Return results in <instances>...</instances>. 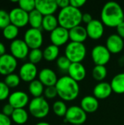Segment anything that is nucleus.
Instances as JSON below:
<instances>
[{"mask_svg":"<svg viewBox=\"0 0 124 125\" xmlns=\"http://www.w3.org/2000/svg\"><path fill=\"white\" fill-rule=\"evenodd\" d=\"M99 106V100L94 95L86 96L80 101V107L86 114H93L96 112L98 110Z\"/></svg>","mask_w":124,"mask_h":125,"instance_id":"obj_22","label":"nucleus"},{"mask_svg":"<svg viewBox=\"0 0 124 125\" xmlns=\"http://www.w3.org/2000/svg\"><path fill=\"white\" fill-rule=\"evenodd\" d=\"M116 31H117V34H118L121 38L124 40V21L116 27Z\"/></svg>","mask_w":124,"mask_h":125,"instance_id":"obj_44","label":"nucleus"},{"mask_svg":"<svg viewBox=\"0 0 124 125\" xmlns=\"http://www.w3.org/2000/svg\"><path fill=\"white\" fill-rule=\"evenodd\" d=\"M28 57H29V62L36 64L40 62L43 59V51H42L40 48L31 49L29 51Z\"/></svg>","mask_w":124,"mask_h":125,"instance_id":"obj_32","label":"nucleus"},{"mask_svg":"<svg viewBox=\"0 0 124 125\" xmlns=\"http://www.w3.org/2000/svg\"><path fill=\"white\" fill-rule=\"evenodd\" d=\"M14 110H15V108H14L10 103H7V104H5V105L3 106L2 110H1V111H2L1 113H2L3 114L6 115L7 116H9V117H10V116H12V114Z\"/></svg>","mask_w":124,"mask_h":125,"instance_id":"obj_39","label":"nucleus"},{"mask_svg":"<svg viewBox=\"0 0 124 125\" xmlns=\"http://www.w3.org/2000/svg\"><path fill=\"white\" fill-rule=\"evenodd\" d=\"M36 10L43 16L53 15L58 7L55 0H35Z\"/></svg>","mask_w":124,"mask_h":125,"instance_id":"obj_16","label":"nucleus"},{"mask_svg":"<svg viewBox=\"0 0 124 125\" xmlns=\"http://www.w3.org/2000/svg\"><path fill=\"white\" fill-rule=\"evenodd\" d=\"M11 118L15 124L24 125L29 119V114L24 108H17L14 110Z\"/></svg>","mask_w":124,"mask_h":125,"instance_id":"obj_27","label":"nucleus"},{"mask_svg":"<svg viewBox=\"0 0 124 125\" xmlns=\"http://www.w3.org/2000/svg\"><path fill=\"white\" fill-rule=\"evenodd\" d=\"M69 40H71V42H75L83 43L88 37L86 27L81 25L77 26L69 30Z\"/></svg>","mask_w":124,"mask_h":125,"instance_id":"obj_21","label":"nucleus"},{"mask_svg":"<svg viewBox=\"0 0 124 125\" xmlns=\"http://www.w3.org/2000/svg\"><path fill=\"white\" fill-rule=\"evenodd\" d=\"M18 3V7L28 13L36 9L35 0H19Z\"/></svg>","mask_w":124,"mask_h":125,"instance_id":"obj_34","label":"nucleus"},{"mask_svg":"<svg viewBox=\"0 0 124 125\" xmlns=\"http://www.w3.org/2000/svg\"><path fill=\"white\" fill-rule=\"evenodd\" d=\"M50 40L51 44L57 47L62 46L67 43L69 40V30L59 26L50 32Z\"/></svg>","mask_w":124,"mask_h":125,"instance_id":"obj_12","label":"nucleus"},{"mask_svg":"<svg viewBox=\"0 0 124 125\" xmlns=\"http://www.w3.org/2000/svg\"><path fill=\"white\" fill-rule=\"evenodd\" d=\"M10 95V88L4 81H0V101L9 98Z\"/></svg>","mask_w":124,"mask_h":125,"instance_id":"obj_37","label":"nucleus"},{"mask_svg":"<svg viewBox=\"0 0 124 125\" xmlns=\"http://www.w3.org/2000/svg\"><path fill=\"white\" fill-rule=\"evenodd\" d=\"M87 119V114L80 106L73 105L68 108L64 116V122L72 125H83Z\"/></svg>","mask_w":124,"mask_h":125,"instance_id":"obj_6","label":"nucleus"},{"mask_svg":"<svg viewBox=\"0 0 124 125\" xmlns=\"http://www.w3.org/2000/svg\"><path fill=\"white\" fill-rule=\"evenodd\" d=\"M56 88L58 92V96L64 102L75 100L80 94L78 82L71 78L69 75L58 78Z\"/></svg>","mask_w":124,"mask_h":125,"instance_id":"obj_2","label":"nucleus"},{"mask_svg":"<svg viewBox=\"0 0 124 125\" xmlns=\"http://www.w3.org/2000/svg\"><path fill=\"white\" fill-rule=\"evenodd\" d=\"M4 82L6 83V85L9 88H15L20 84V78L19 75L12 73V74H10V75L5 76Z\"/></svg>","mask_w":124,"mask_h":125,"instance_id":"obj_33","label":"nucleus"},{"mask_svg":"<svg viewBox=\"0 0 124 125\" xmlns=\"http://www.w3.org/2000/svg\"><path fill=\"white\" fill-rule=\"evenodd\" d=\"M44 95L45 98L49 99V100L53 99L56 96H58V92L56 88V86L46 87L44 91Z\"/></svg>","mask_w":124,"mask_h":125,"instance_id":"obj_38","label":"nucleus"},{"mask_svg":"<svg viewBox=\"0 0 124 125\" xmlns=\"http://www.w3.org/2000/svg\"></svg>","mask_w":124,"mask_h":125,"instance_id":"obj_48","label":"nucleus"},{"mask_svg":"<svg viewBox=\"0 0 124 125\" xmlns=\"http://www.w3.org/2000/svg\"><path fill=\"white\" fill-rule=\"evenodd\" d=\"M86 3V0H70V6L79 9L83 7Z\"/></svg>","mask_w":124,"mask_h":125,"instance_id":"obj_40","label":"nucleus"},{"mask_svg":"<svg viewBox=\"0 0 124 125\" xmlns=\"http://www.w3.org/2000/svg\"><path fill=\"white\" fill-rule=\"evenodd\" d=\"M94 19L92 18V15L88 13V12H86L83 14V17H82V22H83L84 23L88 24L89 23H91Z\"/></svg>","mask_w":124,"mask_h":125,"instance_id":"obj_43","label":"nucleus"},{"mask_svg":"<svg viewBox=\"0 0 124 125\" xmlns=\"http://www.w3.org/2000/svg\"><path fill=\"white\" fill-rule=\"evenodd\" d=\"M44 16L36 9L29 13V23L34 29H42Z\"/></svg>","mask_w":124,"mask_h":125,"instance_id":"obj_25","label":"nucleus"},{"mask_svg":"<svg viewBox=\"0 0 124 125\" xmlns=\"http://www.w3.org/2000/svg\"><path fill=\"white\" fill-rule=\"evenodd\" d=\"M111 54H117L121 53L124 48V39L117 34H110L106 41V45Z\"/></svg>","mask_w":124,"mask_h":125,"instance_id":"obj_17","label":"nucleus"},{"mask_svg":"<svg viewBox=\"0 0 124 125\" xmlns=\"http://www.w3.org/2000/svg\"><path fill=\"white\" fill-rule=\"evenodd\" d=\"M68 108L63 100H57L53 105V113L58 117H64L65 116L67 112Z\"/></svg>","mask_w":124,"mask_h":125,"instance_id":"obj_31","label":"nucleus"},{"mask_svg":"<svg viewBox=\"0 0 124 125\" xmlns=\"http://www.w3.org/2000/svg\"><path fill=\"white\" fill-rule=\"evenodd\" d=\"M58 26H59L58 18L56 17L54 15L44 16L42 24V29H44L46 31L51 32L54 29H56Z\"/></svg>","mask_w":124,"mask_h":125,"instance_id":"obj_24","label":"nucleus"},{"mask_svg":"<svg viewBox=\"0 0 124 125\" xmlns=\"http://www.w3.org/2000/svg\"></svg>","mask_w":124,"mask_h":125,"instance_id":"obj_47","label":"nucleus"},{"mask_svg":"<svg viewBox=\"0 0 124 125\" xmlns=\"http://www.w3.org/2000/svg\"><path fill=\"white\" fill-rule=\"evenodd\" d=\"M29 111L34 118L43 119L49 114L50 105L42 96L34 97L29 103Z\"/></svg>","mask_w":124,"mask_h":125,"instance_id":"obj_5","label":"nucleus"},{"mask_svg":"<svg viewBox=\"0 0 124 125\" xmlns=\"http://www.w3.org/2000/svg\"><path fill=\"white\" fill-rule=\"evenodd\" d=\"M71 64H72V62L65 56H61L56 60L57 67L62 71H67V72Z\"/></svg>","mask_w":124,"mask_h":125,"instance_id":"obj_35","label":"nucleus"},{"mask_svg":"<svg viewBox=\"0 0 124 125\" xmlns=\"http://www.w3.org/2000/svg\"><path fill=\"white\" fill-rule=\"evenodd\" d=\"M9 24H10L9 12L4 10L0 9V29H4Z\"/></svg>","mask_w":124,"mask_h":125,"instance_id":"obj_36","label":"nucleus"},{"mask_svg":"<svg viewBox=\"0 0 124 125\" xmlns=\"http://www.w3.org/2000/svg\"><path fill=\"white\" fill-rule=\"evenodd\" d=\"M86 48L83 43L70 42L65 48V56L72 63H81L86 56Z\"/></svg>","mask_w":124,"mask_h":125,"instance_id":"obj_4","label":"nucleus"},{"mask_svg":"<svg viewBox=\"0 0 124 125\" xmlns=\"http://www.w3.org/2000/svg\"><path fill=\"white\" fill-rule=\"evenodd\" d=\"M113 92L110 83L107 82H99L97 83L93 90L94 96L97 100H105L109 97Z\"/></svg>","mask_w":124,"mask_h":125,"instance_id":"obj_20","label":"nucleus"},{"mask_svg":"<svg viewBox=\"0 0 124 125\" xmlns=\"http://www.w3.org/2000/svg\"><path fill=\"white\" fill-rule=\"evenodd\" d=\"M18 66L17 59L11 54L5 53L0 56V74L8 75L13 73Z\"/></svg>","mask_w":124,"mask_h":125,"instance_id":"obj_10","label":"nucleus"},{"mask_svg":"<svg viewBox=\"0 0 124 125\" xmlns=\"http://www.w3.org/2000/svg\"><path fill=\"white\" fill-rule=\"evenodd\" d=\"M83 13L80 10L69 6L61 9L58 15V21L60 26L68 30L80 25L82 23Z\"/></svg>","mask_w":124,"mask_h":125,"instance_id":"obj_3","label":"nucleus"},{"mask_svg":"<svg viewBox=\"0 0 124 125\" xmlns=\"http://www.w3.org/2000/svg\"><path fill=\"white\" fill-rule=\"evenodd\" d=\"M45 86L39 81L35 79L31 81L29 85V93L34 97H42V94H44Z\"/></svg>","mask_w":124,"mask_h":125,"instance_id":"obj_28","label":"nucleus"},{"mask_svg":"<svg viewBox=\"0 0 124 125\" xmlns=\"http://www.w3.org/2000/svg\"><path fill=\"white\" fill-rule=\"evenodd\" d=\"M38 74L37 67L36 64L31 62L24 63L19 70V76L20 79L25 82H29L34 81Z\"/></svg>","mask_w":124,"mask_h":125,"instance_id":"obj_13","label":"nucleus"},{"mask_svg":"<svg viewBox=\"0 0 124 125\" xmlns=\"http://www.w3.org/2000/svg\"><path fill=\"white\" fill-rule=\"evenodd\" d=\"M107 75V70L105 66L95 65L92 70V77L97 81L102 82Z\"/></svg>","mask_w":124,"mask_h":125,"instance_id":"obj_29","label":"nucleus"},{"mask_svg":"<svg viewBox=\"0 0 124 125\" xmlns=\"http://www.w3.org/2000/svg\"><path fill=\"white\" fill-rule=\"evenodd\" d=\"M91 59L96 65L105 66L110 60L111 53L105 45H97L91 51Z\"/></svg>","mask_w":124,"mask_h":125,"instance_id":"obj_8","label":"nucleus"},{"mask_svg":"<svg viewBox=\"0 0 124 125\" xmlns=\"http://www.w3.org/2000/svg\"><path fill=\"white\" fill-rule=\"evenodd\" d=\"M102 22L97 19H94L91 23L86 25V31L88 37L92 40H99L102 37L105 28Z\"/></svg>","mask_w":124,"mask_h":125,"instance_id":"obj_15","label":"nucleus"},{"mask_svg":"<svg viewBox=\"0 0 124 125\" xmlns=\"http://www.w3.org/2000/svg\"><path fill=\"white\" fill-rule=\"evenodd\" d=\"M5 53H6V47L4 45V43L0 42V56L4 55Z\"/></svg>","mask_w":124,"mask_h":125,"instance_id":"obj_45","label":"nucleus"},{"mask_svg":"<svg viewBox=\"0 0 124 125\" xmlns=\"http://www.w3.org/2000/svg\"><path fill=\"white\" fill-rule=\"evenodd\" d=\"M67 73L68 75L77 82L84 80L86 76V70L81 63H72Z\"/></svg>","mask_w":124,"mask_h":125,"instance_id":"obj_19","label":"nucleus"},{"mask_svg":"<svg viewBox=\"0 0 124 125\" xmlns=\"http://www.w3.org/2000/svg\"><path fill=\"white\" fill-rule=\"evenodd\" d=\"M9 14L10 23L15 25L18 28L24 27L29 23V13L19 7L12 9Z\"/></svg>","mask_w":124,"mask_h":125,"instance_id":"obj_11","label":"nucleus"},{"mask_svg":"<svg viewBox=\"0 0 124 125\" xmlns=\"http://www.w3.org/2000/svg\"><path fill=\"white\" fill-rule=\"evenodd\" d=\"M29 102L28 94L22 91H16L10 94L8 98V103H10L15 109L24 108Z\"/></svg>","mask_w":124,"mask_h":125,"instance_id":"obj_14","label":"nucleus"},{"mask_svg":"<svg viewBox=\"0 0 124 125\" xmlns=\"http://www.w3.org/2000/svg\"><path fill=\"white\" fill-rule=\"evenodd\" d=\"M101 21L106 26L116 28L124 21L122 7L115 1L105 3L101 12Z\"/></svg>","mask_w":124,"mask_h":125,"instance_id":"obj_1","label":"nucleus"},{"mask_svg":"<svg viewBox=\"0 0 124 125\" xmlns=\"http://www.w3.org/2000/svg\"><path fill=\"white\" fill-rule=\"evenodd\" d=\"M39 81L46 87L56 86L58 78L56 73L50 68H43L38 74Z\"/></svg>","mask_w":124,"mask_h":125,"instance_id":"obj_18","label":"nucleus"},{"mask_svg":"<svg viewBox=\"0 0 124 125\" xmlns=\"http://www.w3.org/2000/svg\"><path fill=\"white\" fill-rule=\"evenodd\" d=\"M110 85L113 92L118 94H124V73L115 75L113 78Z\"/></svg>","mask_w":124,"mask_h":125,"instance_id":"obj_23","label":"nucleus"},{"mask_svg":"<svg viewBox=\"0 0 124 125\" xmlns=\"http://www.w3.org/2000/svg\"><path fill=\"white\" fill-rule=\"evenodd\" d=\"M12 122L9 116L0 113V125H11Z\"/></svg>","mask_w":124,"mask_h":125,"instance_id":"obj_41","label":"nucleus"},{"mask_svg":"<svg viewBox=\"0 0 124 125\" xmlns=\"http://www.w3.org/2000/svg\"><path fill=\"white\" fill-rule=\"evenodd\" d=\"M35 125H50L49 123L45 122H38L37 124H36Z\"/></svg>","mask_w":124,"mask_h":125,"instance_id":"obj_46","label":"nucleus"},{"mask_svg":"<svg viewBox=\"0 0 124 125\" xmlns=\"http://www.w3.org/2000/svg\"><path fill=\"white\" fill-rule=\"evenodd\" d=\"M18 33H19L18 28L12 23H10L7 26H6L2 31V34H3L4 37L8 40H15L18 35Z\"/></svg>","mask_w":124,"mask_h":125,"instance_id":"obj_30","label":"nucleus"},{"mask_svg":"<svg viewBox=\"0 0 124 125\" xmlns=\"http://www.w3.org/2000/svg\"><path fill=\"white\" fill-rule=\"evenodd\" d=\"M29 48L23 40L15 39L12 40L10 45L11 55L16 59H23L29 53Z\"/></svg>","mask_w":124,"mask_h":125,"instance_id":"obj_9","label":"nucleus"},{"mask_svg":"<svg viewBox=\"0 0 124 125\" xmlns=\"http://www.w3.org/2000/svg\"><path fill=\"white\" fill-rule=\"evenodd\" d=\"M23 40L31 50L39 48L43 43V35L42 30L31 27L26 31Z\"/></svg>","mask_w":124,"mask_h":125,"instance_id":"obj_7","label":"nucleus"},{"mask_svg":"<svg viewBox=\"0 0 124 125\" xmlns=\"http://www.w3.org/2000/svg\"><path fill=\"white\" fill-rule=\"evenodd\" d=\"M59 47H57L53 44L48 45L43 51V59L48 62H53L57 60L59 57Z\"/></svg>","mask_w":124,"mask_h":125,"instance_id":"obj_26","label":"nucleus"},{"mask_svg":"<svg viewBox=\"0 0 124 125\" xmlns=\"http://www.w3.org/2000/svg\"><path fill=\"white\" fill-rule=\"evenodd\" d=\"M56 3L61 10L70 6V0H56Z\"/></svg>","mask_w":124,"mask_h":125,"instance_id":"obj_42","label":"nucleus"}]
</instances>
